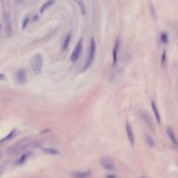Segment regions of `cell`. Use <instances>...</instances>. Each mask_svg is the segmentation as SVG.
<instances>
[{"label":"cell","mask_w":178,"mask_h":178,"mask_svg":"<svg viewBox=\"0 0 178 178\" xmlns=\"http://www.w3.org/2000/svg\"><path fill=\"white\" fill-rule=\"evenodd\" d=\"M30 156V152H27V153H24L21 156H20V158L18 159V161H17V163L18 164H22L24 163V162L26 161L28 159V157Z\"/></svg>","instance_id":"e0dca14e"},{"label":"cell","mask_w":178,"mask_h":178,"mask_svg":"<svg viewBox=\"0 0 178 178\" xmlns=\"http://www.w3.org/2000/svg\"><path fill=\"white\" fill-rule=\"evenodd\" d=\"M1 27H2V25H1V24H0V30H1Z\"/></svg>","instance_id":"d4e9b609"},{"label":"cell","mask_w":178,"mask_h":178,"mask_svg":"<svg viewBox=\"0 0 178 178\" xmlns=\"http://www.w3.org/2000/svg\"><path fill=\"white\" fill-rule=\"evenodd\" d=\"M100 164L104 169L108 170V171H113L115 169L114 162L109 158H102L100 160Z\"/></svg>","instance_id":"8992f818"},{"label":"cell","mask_w":178,"mask_h":178,"mask_svg":"<svg viewBox=\"0 0 178 178\" xmlns=\"http://www.w3.org/2000/svg\"><path fill=\"white\" fill-rule=\"evenodd\" d=\"M2 13H3V19L4 23V26H5V30L7 32V35L11 36L12 33L11 29V17H10V12L8 8L4 5L3 9H2Z\"/></svg>","instance_id":"3957f363"},{"label":"cell","mask_w":178,"mask_h":178,"mask_svg":"<svg viewBox=\"0 0 178 178\" xmlns=\"http://www.w3.org/2000/svg\"><path fill=\"white\" fill-rule=\"evenodd\" d=\"M82 38H80L78 40V42L75 46L73 51H72L71 53V62H76L77 61V59L79 58L80 56V54L82 52Z\"/></svg>","instance_id":"277c9868"},{"label":"cell","mask_w":178,"mask_h":178,"mask_svg":"<svg viewBox=\"0 0 178 178\" xmlns=\"http://www.w3.org/2000/svg\"><path fill=\"white\" fill-rule=\"evenodd\" d=\"M91 175V172L89 171H77L72 173V176L74 178H88Z\"/></svg>","instance_id":"30bf717a"},{"label":"cell","mask_w":178,"mask_h":178,"mask_svg":"<svg viewBox=\"0 0 178 178\" xmlns=\"http://www.w3.org/2000/svg\"><path fill=\"white\" fill-rule=\"evenodd\" d=\"M167 134H168V136H169V137L170 140H171L172 143H174L175 145L177 146L178 145V141H177L176 137H175L174 131H173V130L171 128H167Z\"/></svg>","instance_id":"8fae6325"},{"label":"cell","mask_w":178,"mask_h":178,"mask_svg":"<svg viewBox=\"0 0 178 178\" xmlns=\"http://www.w3.org/2000/svg\"><path fill=\"white\" fill-rule=\"evenodd\" d=\"M54 3H55V1H54V0H49V1H46L45 3L40 7V11H39L40 14H43V12H44L46 10L49 8V7H50L52 4H54Z\"/></svg>","instance_id":"4fadbf2b"},{"label":"cell","mask_w":178,"mask_h":178,"mask_svg":"<svg viewBox=\"0 0 178 178\" xmlns=\"http://www.w3.org/2000/svg\"><path fill=\"white\" fill-rule=\"evenodd\" d=\"M146 141H147V143H148L149 146L154 147L155 143H154V140L152 139V137H150V136H146Z\"/></svg>","instance_id":"ac0fdd59"},{"label":"cell","mask_w":178,"mask_h":178,"mask_svg":"<svg viewBox=\"0 0 178 178\" xmlns=\"http://www.w3.org/2000/svg\"><path fill=\"white\" fill-rule=\"evenodd\" d=\"M151 108H152V110H153V113L155 115V117H156V119L157 121V123H161V117H160L159 111H158V110H157V108H156V103H155L154 101H151Z\"/></svg>","instance_id":"7c38bea8"},{"label":"cell","mask_w":178,"mask_h":178,"mask_svg":"<svg viewBox=\"0 0 178 178\" xmlns=\"http://www.w3.org/2000/svg\"><path fill=\"white\" fill-rule=\"evenodd\" d=\"M1 156H2V153H1V152H0V157H1Z\"/></svg>","instance_id":"cb8c5ba5"},{"label":"cell","mask_w":178,"mask_h":178,"mask_svg":"<svg viewBox=\"0 0 178 178\" xmlns=\"http://www.w3.org/2000/svg\"><path fill=\"white\" fill-rule=\"evenodd\" d=\"M14 134H15V130H11V132H10L9 135L7 136H5V137H4L1 142H4V141H7V140H9V139H11L12 136H14Z\"/></svg>","instance_id":"ffe728a7"},{"label":"cell","mask_w":178,"mask_h":178,"mask_svg":"<svg viewBox=\"0 0 178 178\" xmlns=\"http://www.w3.org/2000/svg\"><path fill=\"white\" fill-rule=\"evenodd\" d=\"M161 40L163 43H166L168 42V36L166 33H162L161 35Z\"/></svg>","instance_id":"7402d4cb"},{"label":"cell","mask_w":178,"mask_h":178,"mask_svg":"<svg viewBox=\"0 0 178 178\" xmlns=\"http://www.w3.org/2000/svg\"><path fill=\"white\" fill-rule=\"evenodd\" d=\"M165 62H166V51L163 50V51H162V59H161V63H162V66H163V65H164Z\"/></svg>","instance_id":"44dd1931"},{"label":"cell","mask_w":178,"mask_h":178,"mask_svg":"<svg viewBox=\"0 0 178 178\" xmlns=\"http://www.w3.org/2000/svg\"><path fill=\"white\" fill-rule=\"evenodd\" d=\"M71 32L69 31L68 34H67L66 37L64 38V40H63V45H62V50H65L66 49L69 47V42H71Z\"/></svg>","instance_id":"9a60e30c"},{"label":"cell","mask_w":178,"mask_h":178,"mask_svg":"<svg viewBox=\"0 0 178 178\" xmlns=\"http://www.w3.org/2000/svg\"><path fill=\"white\" fill-rule=\"evenodd\" d=\"M17 82H19L20 84H26L27 82V77H26V74L24 69H19L17 73Z\"/></svg>","instance_id":"9c48e42d"},{"label":"cell","mask_w":178,"mask_h":178,"mask_svg":"<svg viewBox=\"0 0 178 178\" xmlns=\"http://www.w3.org/2000/svg\"><path fill=\"white\" fill-rule=\"evenodd\" d=\"M42 151L43 153L48 154V155H53V156H56V155H60V151H58V149H52V148H43Z\"/></svg>","instance_id":"5bb4252c"},{"label":"cell","mask_w":178,"mask_h":178,"mask_svg":"<svg viewBox=\"0 0 178 178\" xmlns=\"http://www.w3.org/2000/svg\"><path fill=\"white\" fill-rule=\"evenodd\" d=\"M119 46H120V39H119V38H117V40L115 41V44H114V47H113V52H112L113 65H116V64H117V63Z\"/></svg>","instance_id":"ba28073f"},{"label":"cell","mask_w":178,"mask_h":178,"mask_svg":"<svg viewBox=\"0 0 178 178\" xmlns=\"http://www.w3.org/2000/svg\"><path fill=\"white\" fill-rule=\"evenodd\" d=\"M0 80H2V81H5L6 80V76L4 74H0Z\"/></svg>","instance_id":"603a6c76"},{"label":"cell","mask_w":178,"mask_h":178,"mask_svg":"<svg viewBox=\"0 0 178 178\" xmlns=\"http://www.w3.org/2000/svg\"><path fill=\"white\" fill-rule=\"evenodd\" d=\"M77 4H78V6H79L81 14L82 16H85V15H86V7H85L84 2V1H77Z\"/></svg>","instance_id":"2e32d148"},{"label":"cell","mask_w":178,"mask_h":178,"mask_svg":"<svg viewBox=\"0 0 178 178\" xmlns=\"http://www.w3.org/2000/svg\"><path fill=\"white\" fill-rule=\"evenodd\" d=\"M27 142H28V140L24 139V140L21 141L20 143H17V144H15L14 146H12L11 148H10L8 150H7L8 154L9 155H11V154H16V153H17V152L20 151L21 149L25 148V147H27L26 146L27 144H28Z\"/></svg>","instance_id":"5b68a950"},{"label":"cell","mask_w":178,"mask_h":178,"mask_svg":"<svg viewBox=\"0 0 178 178\" xmlns=\"http://www.w3.org/2000/svg\"><path fill=\"white\" fill-rule=\"evenodd\" d=\"M125 127H126V132H127L129 141H130L131 145L134 146V144H135V136H134L133 129H132V127H131V125L130 124V123H129L128 121H126Z\"/></svg>","instance_id":"52a82bcc"},{"label":"cell","mask_w":178,"mask_h":178,"mask_svg":"<svg viewBox=\"0 0 178 178\" xmlns=\"http://www.w3.org/2000/svg\"><path fill=\"white\" fill-rule=\"evenodd\" d=\"M43 56L41 54H36V55L31 58L30 61V66H31L32 71L36 75H40L43 69Z\"/></svg>","instance_id":"6da1fadb"},{"label":"cell","mask_w":178,"mask_h":178,"mask_svg":"<svg viewBox=\"0 0 178 178\" xmlns=\"http://www.w3.org/2000/svg\"><path fill=\"white\" fill-rule=\"evenodd\" d=\"M29 19H30L29 16H27L26 17H24V21H23V23H22V29H23V30H24L25 28H26L27 24H28V23H29Z\"/></svg>","instance_id":"d6986e66"},{"label":"cell","mask_w":178,"mask_h":178,"mask_svg":"<svg viewBox=\"0 0 178 178\" xmlns=\"http://www.w3.org/2000/svg\"><path fill=\"white\" fill-rule=\"evenodd\" d=\"M95 55H96V42L93 37L91 39V44H90V50H89V55H88V59L86 61V63L82 71H85L91 67V65L93 63L94 59H95Z\"/></svg>","instance_id":"7a4b0ae2"}]
</instances>
